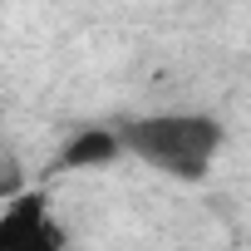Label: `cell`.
Segmentation results:
<instances>
[{
  "label": "cell",
  "instance_id": "6da1fadb",
  "mask_svg": "<svg viewBox=\"0 0 251 251\" xmlns=\"http://www.w3.org/2000/svg\"><path fill=\"white\" fill-rule=\"evenodd\" d=\"M118 138H123V153H133L138 163H148V168H158L177 182H197L217 163L226 128H222V118H212L202 108H173V113L123 118Z\"/></svg>",
  "mask_w": 251,
  "mask_h": 251
},
{
  "label": "cell",
  "instance_id": "7a4b0ae2",
  "mask_svg": "<svg viewBox=\"0 0 251 251\" xmlns=\"http://www.w3.org/2000/svg\"><path fill=\"white\" fill-rule=\"evenodd\" d=\"M118 153H123L118 128H79V133L59 148V168H64V173H74V168H108Z\"/></svg>",
  "mask_w": 251,
  "mask_h": 251
}]
</instances>
